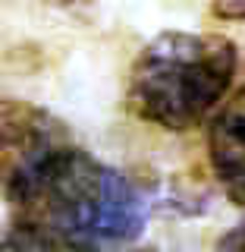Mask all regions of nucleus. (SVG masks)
<instances>
[{
    "instance_id": "obj_2",
    "label": "nucleus",
    "mask_w": 245,
    "mask_h": 252,
    "mask_svg": "<svg viewBox=\"0 0 245 252\" xmlns=\"http://www.w3.org/2000/svg\"><path fill=\"white\" fill-rule=\"evenodd\" d=\"M236 60V44L223 35L161 32L132 63L126 104L138 120L186 132L204 123L230 94Z\"/></svg>"
},
{
    "instance_id": "obj_7",
    "label": "nucleus",
    "mask_w": 245,
    "mask_h": 252,
    "mask_svg": "<svg viewBox=\"0 0 245 252\" xmlns=\"http://www.w3.org/2000/svg\"><path fill=\"white\" fill-rule=\"evenodd\" d=\"M217 252H245V224L242 227H236V230L226 236L223 243H220V249Z\"/></svg>"
},
{
    "instance_id": "obj_3",
    "label": "nucleus",
    "mask_w": 245,
    "mask_h": 252,
    "mask_svg": "<svg viewBox=\"0 0 245 252\" xmlns=\"http://www.w3.org/2000/svg\"><path fill=\"white\" fill-rule=\"evenodd\" d=\"M69 142V129L51 110L0 98V195L10 192L38 161Z\"/></svg>"
},
{
    "instance_id": "obj_5",
    "label": "nucleus",
    "mask_w": 245,
    "mask_h": 252,
    "mask_svg": "<svg viewBox=\"0 0 245 252\" xmlns=\"http://www.w3.org/2000/svg\"><path fill=\"white\" fill-rule=\"evenodd\" d=\"M0 252H57V249L13 224V227H0Z\"/></svg>"
},
{
    "instance_id": "obj_6",
    "label": "nucleus",
    "mask_w": 245,
    "mask_h": 252,
    "mask_svg": "<svg viewBox=\"0 0 245 252\" xmlns=\"http://www.w3.org/2000/svg\"><path fill=\"white\" fill-rule=\"evenodd\" d=\"M208 6L220 19H245V0H208Z\"/></svg>"
},
{
    "instance_id": "obj_8",
    "label": "nucleus",
    "mask_w": 245,
    "mask_h": 252,
    "mask_svg": "<svg viewBox=\"0 0 245 252\" xmlns=\"http://www.w3.org/2000/svg\"><path fill=\"white\" fill-rule=\"evenodd\" d=\"M63 6H69V10H88V6H94L98 0H60Z\"/></svg>"
},
{
    "instance_id": "obj_4",
    "label": "nucleus",
    "mask_w": 245,
    "mask_h": 252,
    "mask_svg": "<svg viewBox=\"0 0 245 252\" xmlns=\"http://www.w3.org/2000/svg\"><path fill=\"white\" fill-rule=\"evenodd\" d=\"M208 155L226 195L245 205V85L214 107Z\"/></svg>"
},
{
    "instance_id": "obj_1",
    "label": "nucleus",
    "mask_w": 245,
    "mask_h": 252,
    "mask_svg": "<svg viewBox=\"0 0 245 252\" xmlns=\"http://www.w3.org/2000/svg\"><path fill=\"white\" fill-rule=\"evenodd\" d=\"M3 199L16 227L69 252L123 249L148 224L138 186L73 142L38 161Z\"/></svg>"
}]
</instances>
